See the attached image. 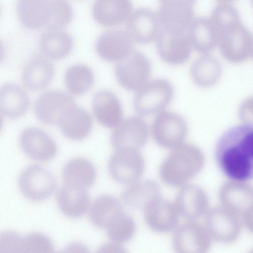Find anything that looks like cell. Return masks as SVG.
<instances>
[{"label": "cell", "mask_w": 253, "mask_h": 253, "mask_svg": "<svg viewBox=\"0 0 253 253\" xmlns=\"http://www.w3.org/2000/svg\"><path fill=\"white\" fill-rule=\"evenodd\" d=\"M205 221V228L211 239L224 244L237 240L243 224L239 216L222 207L208 211Z\"/></svg>", "instance_id": "obj_10"}, {"label": "cell", "mask_w": 253, "mask_h": 253, "mask_svg": "<svg viewBox=\"0 0 253 253\" xmlns=\"http://www.w3.org/2000/svg\"><path fill=\"white\" fill-rule=\"evenodd\" d=\"M53 245L46 235L33 232L22 238L19 253H52Z\"/></svg>", "instance_id": "obj_36"}, {"label": "cell", "mask_w": 253, "mask_h": 253, "mask_svg": "<svg viewBox=\"0 0 253 253\" xmlns=\"http://www.w3.org/2000/svg\"><path fill=\"white\" fill-rule=\"evenodd\" d=\"M187 32L160 27L156 37V48L160 56L169 64H179L186 61L191 51Z\"/></svg>", "instance_id": "obj_12"}, {"label": "cell", "mask_w": 253, "mask_h": 253, "mask_svg": "<svg viewBox=\"0 0 253 253\" xmlns=\"http://www.w3.org/2000/svg\"><path fill=\"white\" fill-rule=\"evenodd\" d=\"M215 157L223 172L234 181L244 182L253 176L252 125L243 124L227 130L219 139Z\"/></svg>", "instance_id": "obj_1"}, {"label": "cell", "mask_w": 253, "mask_h": 253, "mask_svg": "<svg viewBox=\"0 0 253 253\" xmlns=\"http://www.w3.org/2000/svg\"><path fill=\"white\" fill-rule=\"evenodd\" d=\"M132 41L126 31L110 29L102 32L97 38L95 48L103 59L119 62L133 50Z\"/></svg>", "instance_id": "obj_17"}, {"label": "cell", "mask_w": 253, "mask_h": 253, "mask_svg": "<svg viewBox=\"0 0 253 253\" xmlns=\"http://www.w3.org/2000/svg\"><path fill=\"white\" fill-rule=\"evenodd\" d=\"M236 7L227 1H219L212 8L210 17L218 33L219 30L232 22L241 19Z\"/></svg>", "instance_id": "obj_37"}, {"label": "cell", "mask_w": 253, "mask_h": 253, "mask_svg": "<svg viewBox=\"0 0 253 253\" xmlns=\"http://www.w3.org/2000/svg\"><path fill=\"white\" fill-rule=\"evenodd\" d=\"M160 29L158 15L152 9L140 7L126 20V32L132 42L146 44L156 38Z\"/></svg>", "instance_id": "obj_16"}, {"label": "cell", "mask_w": 253, "mask_h": 253, "mask_svg": "<svg viewBox=\"0 0 253 253\" xmlns=\"http://www.w3.org/2000/svg\"><path fill=\"white\" fill-rule=\"evenodd\" d=\"M217 44L222 56L232 62L244 61L252 55V34L241 19L219 30Z\"/></svg>", "instance_id": "obj_3"}, {"label": "cell", "mask_w": 253, "mask_h": 253, "mask_svg": "<svg viewBox=\"0 0 253 253\" xmlns=\"http://www.w3.org/2000/svg\"><path fill=\"white\" fill-rule=\"evenodd\" d=\"M62 177L65 184L86 190L94 183L96 171L94 165L88 160L75 158L65 165Z\"/></svg>", "instance_id": "obj_29"}, {"label": "cell", "mask_w": 253, "mask_h": 253, "mask_svg": "<svg viewBox=\"0 0 253 253\" xmlns=\"http://www.w3.org/2000/svg\"><path fill=\"white\" fill-rule=\"evenodd\" d=\"M21 148L32 159L42 162L52 159L57 152L54 141L43 130L36 127H28L21 133Z\"/></svg>", "instance_id": "obj_21"}, {"label": "cell", "mask_w": 253, "mask_h": 253, "mask_svg": "<svg viewBox=\"0 0 253 253\" xmlns=\"http://www.w3.org/2000/svg\"><path fill=\"white\" fill-rule=\"evenodd\" d=\"M120 201L115 197L104 194L97 197L90 210V219L96 226L105 229L111 220L123 211Z\"/></svg>", "instance_id": "obj_33"}, {"label": "cell", "mask_w": 253, "mask_h": 253, "mask_svg": "<svg viewBox=\"0 0 253 253\" xmlns=\"http://www.w3.org/2000/svg\"><path fill=\"white\" fill-rule=\"evenodd\" d=\"M65 84L73 95H81L87 92L93 85L94 75L92 69L83 64L73 65L65 74Z\"/></svg>", "instance_id": "obj_34"}, {"label": "cell", "mask_w": 253, "mask_h": 253, "mask_svg": "<svg viewBox=\"0 0 253 253\" xmlns=\"http://www.w3.org/2000/svg\"><path fill=\"white\" fill-rule=\"evenodd\" d=\"M62 253H90L87 247L80 242H73L67 245L62 251Z\"/></svg>", "instance_id": "obj_41"}, {"label": "cell", "mask_w": 253, "mask_h": 253, "mask_svg": "<svg viewBox=\"0 0 253 253\" xmlns=\"http://www.w3.org/2000/svg\"><path fill=\"white\" fill-rule=\"evenodd\" d=\"M92 106L96 119L104 126L116 128L123 121L122 105L113 92L107 89L97 91L93 96Z\"/></svg>", "instance_id": "obj_22"}, {"label": "cell", "mask_w": 253, "mask_h": 253, "mask_svg": "<svg viewBox=\"0 0 253 253\" xmlns=\"http://www.w3.org/2000/svg\"><path fill=\"white\" fill-rule=\"evenodd\" d=\"M2 123H3L1 115L0 114V131L2 126Z\"/></svg>", "instance_id": "obj_43"}, {"label": "cell", "mask_w": 253, "mask_h": 253, "mask_svg": "<svg viewBox=\"0 0 253 253\" xmlns=\"http://www.w3.org/2000/svg\"><path fill=\"white\" fill-rule=\"evenodd\" d=\"M57 125L68 138L81 140L90 133L92 119L85 110L76 103L65 112Z\"/></svg>", "instance_id": "obj_23"}, {"label": "cell", "mask_w": 253, "mask_h": 253, "mask_svg": "<svg viewBox=\"0 0 253 253\" xmlns=\"http://www.w3.org/2000/svg\"><path fill=\"white\" fill-rule=\"evenodd\" d=\"M16 13L26 28L49 30L52 19L51 0H21L16 4Z\"/></svg>", "instance_id": "obj_19"}, {"label": "cell", "mask_w": 253, "mask_h": 253, "mask_svg": "<svg viewBox=\"0 0 253 253\" xmlns=\"http://www.w3.org/2000/svg\"><path fill=\"white\" fill-rule=\"evenodd\" d=\"M39 45L42 55L49 59H59L71 51L73 40L72 36L66 31L48 30L41 35Z\"/></svg>", "instance_id": "obj_30"}, {"label": "cell", "mask_w": 253, "mask_h": 253, "mask_svg": "<svg viewBox=\"0 0 253 253\" xmlns=\"http://www.w3.org/2000/svg\"><path fill=\"white\" fill-rule=\"evenodd\" d=\"M105 229L109 238L120 244L132 239L135 232L136 225L132 217L123 211L111 220Z\"/></svg>", "instance_id": "obj_35"}, {"label": "cell", "mask_w": 253, "mask_h": 253, "mask_svg": "<svg viewBox=\"0 0 253 253\" xmlns=\"http://www.w3.org/2000/svg\"><path fill=\"white\" fill-rule=\"evenodd\" d=\"M204 161V155L198 147L182 144L173 148L162 162L160 177L170 186H183L201 171Z\"/></svg>", "instance_id": "obj_2"}, {"label": "cell", "mask_w": 253, "mask_h": 253, "mask_svg": "<svg viewBox=\"0 0 253 253\" xmlns=\"http://www.w3.org/2000/svg\"><path fill=\"white\" fill-rule=\"evenodd\" d=\"M132 9V4L129 0H99L94 2L92 13L100 24L114 26L126 21Z\"/></svg>", "instance_id": "obj_26"}, {"label": "cell", "mask_w": 253, "mask_h": 253, "mask_svg": "<svg viewBox=\"0 0 253 253\" xmlns=\"http://www.w3.org/2000/svg\"><path fill=\"white\" fill-rule=\"evenodd\" d=\"M147 124L141 118L132 116L122 121L111 135V143L116 149L128 147L138 149L146 142Z\"/></svg>", "instance_id": "obj_20"}, {"label": "cell", "mask_w": 253, "mask_h": 253, "mask_svg": "<svg viewBox=\"0 0 253 253\" xmlns=\"http://www.w3.org/2000/svg\"><path fill=\"white\" fill-rule=\"evenodd\" d=\"M160 196L158 184L151 180L137 181L130 184L122 192L124 204L133 210L143 209L153 199Z\"/></svg>", "instance_id": "obj_32"}, {"label": "cell", "mask_w": 253, "mask_h": 253, "mask_svg": "<svg viewBox=\"0 0 253 253\" xmlns=\"http://www.w3.org/2000/svg\"><path fill=\"white\" fill-rule=\"evenodd\" d=\"M174 205L179 215L188 220L195 221L209 211V198L201 187L185 184L179 190Z\"/></svg>", "instance_id": "obj_18"}, {"label": "cell", "mask_w": 253, "mask_h": 253, "mask_svg": "<svg viewBox=\"0 0 253 253\" xmlns=\"http://www.w3.org/2000/svg\"><path fill=\"white\" fill-rule=\"evenodd\" d=\"M76 102L66 93L50 90L40 94L36 99L34 110L37 118L47 125H58L65 112Z\"/></svg>", "instance_id": "obj_13"}, {"label": "cell", "mask_w": 253, "mask_h": 253, "mask_svg": "<svg viewBox=\"0 0 253 253\" xmlns=\"http://www.w3.org/2000/svg\"><path fill=\"white\" fill-rule=\"evenodd\" d=\"M195 1L163 0L159 6L160 27L171 30L187 32L193 19Z\"/></svg>", "instance_id": "obj_14"}, {"label": "cell", "mask_w": 253, "mask_h": 253, "mask_svg": "<svg viewBox=\"0 0 253 253\" xmlns=\"http://www.w3.org/2000/svg\"><path fill=\"white\" fill-rule=\"evenodd\" d=\"M151 63L142 52L133 49L115 68L116 78L124 88L138 90L148 82L151 73Z\"/></svg>", "instance_id": "obj_6"}, {"label": "cell", "mask_w": 253, "mask_h": 253, "mask_svg": "<svg viewBox=\"0 0 253 253\" xmlns=\"http://www.w3.org/2000/svg\"><path fill=\"white\" fill-rule=\"evenodd\" d=\"M174 89L167 79L157 78L148 82L137 90L133 104L136 112L142 116L160 113L171 102Z\"/></svg>", "instance_id": "obj_4"}, {"label": "cell", "mask_w": 253, "mask_h": 253, "mask_svg": "<svg viewBox=\"0 0 253 253\" xmlns=\"http://www.w3.org/2000/svg\"><path fill=\"white\" fill-rule=\"evenodd\" d=\"M18 184L23 195L27 199L40 202L49 198L56 187L55 178L45 168L30 165L21 172Z\"/></svg>", "instance_id": "obj_8"}, {"label": "cell", "mask_w": 253, "mask_h": 253, "mask_svg": "<svg viewBox=\"0 0 253 253\" xmlns=\"http://www.w3.org/2000/svg\"><path fill=\"white\" fill-rule=\"evenodd\" d=\"M187 132L185 119L171 111L159 113L152 126V133L155 141L168 148L173 149L183 144Z\"/></svg>", "instance_id": "obj_9"}, {"label": "cell", "mask_w": 253, "mask_h": 253, "mask_svg": "<svg viewBox=\"0 0 253 253\" xmlns=\"http://www.w3.org/2000/svg\"><path fill=\"white\" fill-rule=\"evenodd\" d=\"M187 34L191 46L200 52H209L218 43V33L210 17H194Z\"/></svg>", "instance_id": "obj_27"}, {"label": "cell", "mask_w": 253, "mask_h": 253, "mask_svg": "<svg viewBox=\"0 0 253 253\" xmlns=\"http://www.w3.org/2000/svg\"><path fill=\"white\" fill-rule=\"evenodd\" d=\"M5 53V47L3 42L0 39V61L3 59Z\"/></svg>", "instance_id": "obj_42"}, {"label": "cell", "mask_w": 253, "mask_h": 253, "mask_svg": "<svg viewBox=\"0 0 253 253\" xmlns=\"http://www.w3.org/2000/svg\"><path fill=\"white\" fill-rule=\"evenodd\" d=\"M219 197L222 207L239 216L242 224L252 229V187L244 182L229 181L221 187Z\"/></svg>", "instance_id": "obj_5"}, {"label": "cell", "mask_w": 253, "mask_h": 253, "mask_svg": "<svg viewBox=\"0 0 253 253\" xmlns=\"http://www.w3.org/2000/svg\"><path fill=\"white\" fill-rule=\"evenodd\" d=\"M253 98L249 97L241 104L239 108L240 119L246 124H253Z\"/></svg>", "instance_id": "obj_39"}, {"label": "cell", "mask_w": 253, "mask_h": 253, "mask_svg": "<svg viewBox=\"0 0 253 253\" xmlns=\"http://www.w3.org/2000/svg\"><path fill=\"white\" fill-rule=\"evenodd\" d=\"M95 253H127V252L121 245L113 242L103 244Z\"/></svg>", "instance_id": "obj_40"}, {"label": "cell", "mask_w": 253, "mask_h": 253, "mask_svg": "<svg viewBox=\"0 0 253 253\" xmlns=\"http://www.w3.org/2000/svg\"><path fill=\"white\" fill-rule=\"evenodd\" d=\"M144 168V159L138 149L128 147L116 149L108 162L111 177L124 184L130 185L138 181Z\"/></svg>", "instance_id": "obj_7"}, {"label": "cell", "mask_w": 253, "mask_h": 253, "mask_svg": "<svg viewBox=\"0 0 253 253\" xmlns=\"http://www.w3.org/2000/svg\"><path fill=\"white\" fill-rule=\"evenodd\" d=\"M30 104L29 95L21 85L8 82L0 85V112L15 119L22 116Z\"/></svg>", "instance_id": "obj_24"}, {"label": "cell", "mask_w": 253, "mask_h": 253, "mask_svg": "<svg viewBox=\"0 0 253 253\" xmlns=\"http://www.w3.org/2000/svg\"><path fill=\"white\" fill-rule=\"evenodd\" d=\"M143 210L147 225L155 232H169L177 225L179 215L175 205L160 196L149 201Z\"/></svg>", "instance_id": "obj_15"}, {"label": "cell", "mask_w": 253, "mask_h": 253, "mask_svg": "<svg viewBox=\"0 0 253 253\" xmlns=\"http://www.w3.org/2000/svg\"><path fill=\"white\" fill-rule=\"evenodd\" d=\"M22 238L13 231L0 233V253H19Z\"/></svg>", "instance_id": "obj_38"}, {"label": "cell", "mask_w": 253, "mask_h": 253, "mask_svg": "<svg viewBox=\"0 0 253 253\" xmlns=\"http://www.w3.org/2000/svg\"><path fill=\"white\" fill-rule=\"evenodd\" d=\"M54 72V67L50 60L43 55H37L30 58L25 65L22 79L29 89L41 90L50 83Z\"/></svg>", "instance_id": "obj_25"}, {"label": "cell", "mask_w": 253, "mask_h": 253, "mask_svg": "<svg viewBox=\"0 0 253 253\" xmlns=\"http://www.w3.org/2000/svg\"></svg>", "instance_id": "obj_44"}, {"label": "cell", "mask_w": 253, "mask_h": 253, "mask_svg": "<svg viewBox=\"0 0 253 253\" xmlns=\"http://www.w3.org/2000/svg\"><path fill=\"white\" fill-rule=\"evenodd\" d=\"M211 239L205 227L195 221H189L175 230L172 246L175 253H208Z\"/></svg>", "instance_id": "obj_11"}, {"label": "cell", "mask_w": 253, "mask_h": 253, "mask_svg": "<svg viewBox=\"0 0 253 253\" xmlns=\"http://www.w3.org/2000/svg\"><path fill=\"white\" fill-rule=\"evenodd\" d=\"M190 74L197 85L203 87L211 86L221 77V64L215 57L208 54H203L192 62Z\"/></svg>", "instance_id": "obj_31"}, {"label": "cell", "mask_w": 253, "mask_h": 253, "mask_svg": "<svg viewBox=\"0 0 253 253\" xmlns=\"http://www.w3.org/2000/svg\"><path fill=\"white\" fill-rule=\"evenodd\" d=\"M57 202L62 212L71 218L83 216L90 206L89 195L85 189L66 184L58 190Z\"/></svg>", "instance_id": "obj_28"}]
</instances>
